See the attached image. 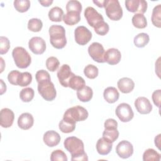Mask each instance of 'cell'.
Segmentation results:
<instances>
[{
  "instance_id": "cell-31",
  "label": "cell",
  "mask_w": 161,
  "mask_h": 161,
  "mask_svg": "<svg viewBox=\"0 0 161 161\" xmlns=\"http://www.w3.org/2000/svg\"><path fill=\"white\" fill-rule=\"evenodd\" d=\"M151 20L152 24L157 27H161V4H158L154 7L152 14Z\"/></svg>"
},
{
  "instance_id": "cell-44",
  "label": "cell",
  "mask_w": 161,
  "mask_h": 161,
  "mask_svg": "<svg viewBox=\"0 0 161 161\" xmlns=\"http://www.w3.org/2000/svg\"><path fill=\"white\" fill-rule=\"evenodd\" d=\"M160 95H161V90H156L152 94V100L155 106H157L158 108H160Z\"/></svg>"
},
{
  "instance_id": "cell-3",
  "label": "cell",
  "mask_w": 161,
  "mask_h": 161,
  "mask_svg": "<svg viewBox=\"0 0 161 161\" xmlns=\"http://www.w3.org/2000/svg\"><path fill=\"white\" fill-rule=\"evenodd\" d=\"M50 42L51 45L57 49H62L67 44L65 28L58 25H52L49 28Z\"/></svg>"
},
{
  "instance_id": "cell-13",
  "label": "cell",
  "mask_w": 161,
  "mask_h": 161,
  "mask_svg": "<svg viewBox=\"0 0 161 161\" xmlns=\"http://www.w3.org/2000/svg\"><path fill=\"white\" fill-rule=\"evenodd\" d=\"M57 77L60 84L64 87H69V82L70 78L75 75L72 72L70 67L67 64H63L57 72Z\"/></svg>"
},
{
  "instance_id": "cell-47",
  "label": "cell",
  "mask_w": 161,
  "mask_h": 161,
  "mask_svg": "<svg viewBox=\"0 0 161 161\" xmlns=\"http://www.w3.org/2000/svg\"><path fill=\"white\" fill-rule=\"evenodd\" d=\"M1 80V94H3L4 92H6V84L4 83L3 80L2 79L0 80Z\"/></svg>"
},
{
  "instance_id": "cell-45",
  "label": "cell",
  "mask_w": 161,
  "mask_h": 161,
  "mask_svg": "<svg viewBox=\"0 0 161 161\" xmlns=\"http://www.w3.org/2000/svg\"><path fill=\"white\" fill-rule=\"evenodd\" d=\"M38 2H39L43 6L48 7L50 4H52L53 1H52V0H45V1H39Z\"/></svg>"
},
{
  "instance_id": "cell-22",
  "label": "cell",
  "mask_w": 161,
  "mask_h": 161,
  "mask_svg": "<svg viewBox=\"0 0 161 161\" xmlns=\"http://www.w3.org/2000/svg\"><path fill=\"white\" fill-rule=\"evenodd\" d=\"M119 91L125 94L131 92L135 87V82L128 77H123L120 79L117 83Z\"/></svg>"
},
{
  "instance_id": "cell-24",
  "label": "cell",
  "mask_w": 161,
  "mask_h": 161,
  "mask_svg": "<svg viewBox=\"0 0 161 161\" xmlns=\"http://www.w3.org/2000/svg\"><path fill=\"white\" fill-rule=\"evenodd\" d=\"M93 96L92 89L87 86H85L81 89L77 91V98L82 102L89 101Z\"/></svg>"
},
{
  "instance_id": "cell-32",
  "label": "cell",
  "mask_w": 161,
  "mask_h": 161,
  "mask_svg": "<svg viewBox=\"0 0 161 161\" xmlns=\"http://www.w3.org/2000/svg\"><path fill=\"white\" fill-rule=\"evenodd\" d=\"M160 160V154L153 148L146 150L143 154V161H159Z\"/></svg>"
},
{
  "instance_id": "cell-18",
  "label": "cell",
  "mask_w": 161,
  "mask_h": 161,
  "mask_svg": "<svg viewBox=\"0 0 161 161\" xmlns=\"http://www.w3.org/2000/svg\"><path fill=\"white\" fill-rule=\"evenodd\" d=\"M121 58V52L117 48H109L105 52L104 61L109 65H116L118 64L120 62Z\"/></svg>"
},
{
  "instance_id": "cell-40",
  "label": "cell",
  "mask_w": 161,
  "mask_h": 161,
  "mask_svg": "<svg viewBox=\"0 0 161 161\" xmlns=\"http://www.w3.org/2000/svg\"><path fill=\"white\" fill-rule=\"evenodd\" d=\"M50 160L52 161H67L66 154L61 150H56L52 152L50 155Z\"/></svg>"
},
{
  "instance_id": "cell-15",
  "label": "cell",
  "mask_w": 161,
  "mask_h": 161,
  "mask_svg": "<svg viewBox=\"0 0 161 161\" xmlns=\"http://www.w3.org/2000/svg\"><path fill=\"white\" fill-rule=\"evenodd\" d=\"M116 152L122 158H128L133 153L132 144L127 140L121 141L116 147Z\"/></svg>"
},
{
  "instance_id": "cell-10",
  "label": "cell",
  "mask_w": 161,
  "mask_h": 161,
  "mask_svg": "<svg viewBox=\"0 0 161 161\" xmlns=\"http://www.w3.org/2000/svg\"><path fill=\"white\" fill-rule=\"evenodd\" d=\"M88 53L91 57L98 63H104L105 50L103 46L98 42H93L88 47Z\"/></svg>"
},
{
  "instance_id": "cell-21",
  "label": "cell",
  "mask_w": 161,
  "mask_h": 161,
  "mask_svg": "<svg viewBox=\"0 0 161 161\" xmlns=\"http://www.w3.org/2000/svg\"><path fill=\"white\" fill-rule=\"evenodd\" d=\"M113 143L102 137L96 143V150L98 153L101 155H108L112 150Z\"/></svg>"
},
{
  "instance_id": "cell-6",
  "label": "cell",
  "mask_w": 161,
  "mask_h": 161,
  "mask_svg": "<svg viewBox=\"0 0 161 161\" xmlns=\"http://www.w3.org/2000/svg\"><path fill=\"white\" fill-rule=\"evenodd\" d=\"M104 8L107 16L113 21H118L123 16V9L118 0H104Z\"/></svg>"
},
{
  "instance_id": "cell-11",
  "label": "cell",
  "mask_w": 161,
  "mask_h": 161,
  "mask_svg": "<svg viewBox=\"0 0 161 161\" xmlns=\"http://www.w3.org/2000/svg\"><path fill=\"white\" fill-rule=\"evenodd\" d=\"M75 40L80 45H86L92 38V33L84 26H77L74 31Z\"/></svg>"
},
{
  "instance_id": "cell-29",
  "label": "cell",
  "mask_w": 161,
  "mask_h": 161,
  "mask_svg": "<svg viewBox=\"0 0 161 161\" xmlns=\"http://www.w3.org/2000/svg\"><path fill=\"white\" fill-rule=\"evenodd\" d=\"M149 40L150 38L147 33H140L135 36L133 42L136 47L143 48L148 43Z\"/></svg>"
},
{
  "instance_id": "cell-4",
  "label": "cell",
  "mask_w": 161,
  "mask_h": 161,
  "mask_svg": "<svg viewBox=\"0 0 161 161\" xmlns=\"http://www.w3.org/2000/svg\"><path fill=\"white\" fill-rule=\"evenodd\" d=\"M38 91L40 96L47 101H53L57 95V91L51 79H47L38 82Z\"/></svg>"
},
{
  "instance_id": "cell-9",
  "label": "cell",
  "mask_w": 161,
  "mask_h": 161,
  "mask_svg": "<svg viewBox=\"0 0 161 161\" xmlns=\"http://www.w3.org/2000/svg\"><path fill=\"white\" fill-rule=\"evenodd\" d=\"M115 113L119 119L122 122H128L134 116L131 107L125 103L119 104L116 108Z\"/></svg>"
},
{
  "instance_id": "cell-8",
  "label": "cell",
  "mask_w": 161,
  "mask_h": 161,
  "mask_svg": "<svg viewBox=\"0 0 161 161\" xmlns=\"http://www.w3.org/2000/svg\"><path fill=\"white\" fill-rule=\"evenodd\" d=\"M104 126V130L103 133V137L111 143L114 142L119 136L117 121L114 119L109 118L105 121Z\"/></svg>"
},
{
  "instance_id": "cell-26",
  "label": "cell",
  "mask_w": 161,
  "mask_h": 161,
  "mask_svg": "<svg viewBox=\"0 0 161 161\" xmlns=\"http://www.w3.org/2000/svg\"><path fill=\"white\" fill-rule=\"evenodd\" d=\"M69 87L73 90L78 91L81 89L86 86V82L84 79L79 75H74L70 79L69 82Z\"/></svg>"
},
{
  "instance_id": "cell-1",
  "label": "cell",
  "mask_w": 161,
  "mask_h": 161,
  "mask_svg": "<svg viewBox=\"0 0 161 161\" xmlns=\"http://www.w3.org/2000/svg\"><path fill=\"white\" fill-rule=\"evenodd\" d=\"M84 16L87 23L94 29L97 35L104 36L108 33L109 30L108 24L104 21L102 14L94 8L91 6L86 8L84 11Z\"/></svg>"
},
{
  "instance_id": "cell-17",
  "label": "cell",
  "mask_w": 161,
  "mask_h": 161,
  "mask_svg": "<svg viewBox=\"0 0 161 161\" xmlns=\"http://www.w3.org/2000/svg\"><path fill=\"white\" fill-rule=\"evenodd\" d=\"M0 118L1 126L3 128H9L13 123L14 114L11 109L9 108H3L1 110Z\"/></svg>"
},
{
  "instance_id": "cell-12",
  "label": "cell",
  "mask_w": 161,
  "mask_h": 161,
  "mask_svg": "<svg viewBox=\"0 0 161 161\" xmlns=\"http://www.w3.org/2000/svg\"><path fill=\"white\" fill-rule=\"evenodd\" d=\"M125 4L126 9L131 13L143 14L147 9V2L144 0H127Z\"/></svg>"
},
{
  "instance_id": "cell-28",
  "label": "cell",
  "mask_w": 161,
  "mask_h": 161,
  "mask_svg": "<svg viewBox=\"0 0 161 161\" xmlns=\"http://www.w3.org/2000/svg\"><path fill=\"white\" fill-rule=\"evenodd\" d=\"M48 18L50 21L60 22L62 21L64 16V11L58 6L52 8L48 12Z\"/></svg>"
},
{
  "instance_id": "cell-41",
  "label": "cell",
  "mask_w": 161,
  "mask_h": 161,
  "mask_svg": "<svg viewBox=\"0 0 161 161\" xmlns=\"http://www.w3.org/2000/svg\"><path fill=\"white\" fill-rule=\"evenodd\" d=\"M10 48V42L8 38L1 36L0 37V53L3 55L6 53Z\"/></svg>"
},
{
  "instance_id": "cell-25",
  "label": "cell",
  "mask_w": 161,
  "mask_h": 161,
  "mask_svg": "<svg viewBox=\"0 0 161 161\" xmlns=\"http://www.w3.org/2000/svg\"><path fill=\"white\" fill-rule=\"evenodd\" d=\"M80 20V15L79 13L70 11L67 12L63 16V21L64 22L69 26L74 25L78 23Z\"/></svg>"
},
{
  "instance_id": "cell-16",
  "label": "cell",
  "mask_w": 161,
  "mask_h": 161,
  "mask_svg": "<svg viewBox=\"0 0 161 161\" xmlns=\"http://www.w3.org/2000/svg\"><path fill=\"white\" fill-rule=\"evenodd\" d=\"M135 106L137 111L142 114L150 113L152 110V105L145 97H138L135 101Z\"/></svg>"
},
{
  "instance_id": "cell-30",
  "label": "cell",
  "mask_w": 161,
  "mask_h": 161,
  "mask_svg": "<svg viewBox=\"0 0 161 161\" xmlns=\"http://www.w3.org/2000/svg\"><path fill=\"white\" fill-rule=\"evenodd\" d=\"M58 127L62 133H69L74 131L75 128V123L62 119L59 123Z\"/></svg>"
},
{
  "instance_id": "cell-2",
  "label": "cell",
  "mask_w": 161,
  "mask_h": 161,
  "mask_svg": "<svg viewBox=\"0 0 161 161\" xmlns=\"http://www.w3.org/2000/svg\"><path fill=\"white\" fill-rule=\"evenodd\" d=\"M65 148L71 154L72 161H87L88 157L84 152L83 142L75 136L67 137L64 142Z\"/></svg>"
},
{
  "instance_id": "cell-19",
  "label": "cell",
  "mask_w": 161,
  "mask_h": 161,
  "mask_svg": "<svg viewBox=\"0 0 161 161\" xmlns=\"http://www.w3.org/2000/svg\"><path fill=\"white\" fill-rule=\"evenodd\" d=\"M60 135L53 130H49L43 135V140L44 143L49 147H53L57 145L60 142Z\"/></svg>"
},
{
  "instance_id": "cell-14",
  "label": "cell",
  "mask_w": 161,
  "mask_h": 161,
  "mask_svg": "<svg viewBox=\"0 0 161 161\" xmlns=\"http://www.w3.org/2000/svg\"><path fill=\"white\" fill-rule=\"evenodd\" d=\"M28 47L33 53L40 55L45 52L46 50V43L42 38L34 36L29 40Z\"/></svg>"
},
{
  "instance_id": "cell-27",
  "label": "cell",
  "mask_w": 161,
  "mask_h": 161,
  "mask_svg": "<svg viewBox=\"0 0 161 161\" xmlns=\"http://www.w3.org/2000/svg\"><path fill=\"white\" fill-rule=\"evenodd\" d=\"M132 24L133 25L139 29L145 28L147 26V21L145 16L140 13H136L132 17Z\"/></svg>"
},
{
  "instance_id": "cell-39",
  "label": "cell",
  "mask_w": 161,
  "mask_h": 161,
  "mask_svg": "<svg viewBox=\"0 0 161 161\" xmlns=\"http://www.w3.org/2000/svg\"><path fill=\"white\" fill-rule=\"evenodd\" d=\"M60 65L59 60L55 57H50L46 60V67L50 72H55Z\"/></svg>"
},
{
  "instance_id": "cell-5",
  "label": "cell",
  "mask_w": 161,
  "mask_h": 161,
  "mask_svg": "<svg viewBox=\"0 0 161 161\" xmlns=\"http://www.w3.org/2000/svg\"><path fill=\"white\" fill-rule=\"evenodd\" d=\"M16 65L20 69H25L29 67L31 62V58L29 53L21 47H15L12 52Z\"/></svg>"
},
{
  "instance_id": "cell-7",
  "label": "cell",
  "mask_w": 161,
  "mask_h": 161,
  "mask_svg": "<svg viewBox=\"0 0 161 161\" xmlns=\"http://www.w3.org/2000/svg\"><path fill=\"white\" fill-rule=\"evenodd\" d=\"M88 112L84 107L80 106H75L69 108L64 114L63 119L76 123L77 121H82L88 117Z\"/></svg>"
},
{
  "instance_id": "cell-36",
  "label": "cell",
  "mask_w": 161,
  "mask_h": 161,
  "mask_svg": "<svg viewBox=\"0 0 161 161\" xmlns=\"http://www.w3.org/2000/svg\"><path fill=\"white\" fill-rule=\"evenodd\" d=\"M32 81V75L28 72L21 73L18 80V85L21 87L28 86Z\"/></svg>"
},
{
  "instance_id": "cell-46",
  "label": "cell",
  "mask_w": 161,
  "mask_h": 161,
  "mask_svg": "<svg viewBox=\"0 0 161 161\" xmlns=\"http://www.w3.org/2000/svg\"><path fill=\"white\" fill-rule=\"evenodd\" d=\"M160 134L158 135L155 138V145L157 147V148L160 150Z\"/></svg>"
},
{
  "instance_id": "cell-37",
  "label": "cell",
  "mask_w": 161,
  "mask_h": 161,
  "mask_svg": "<svg viewBox=\"0 0 161 161\" xmlns=\"http://www.w3.org/2000/svg\"><path fill=\"white\" fill-rule=\"evenodd\" d=\"M99 73V70L97 67L94 65L89 64L84 69V75L89 79H94L97 75Z\"/></svg>"
},
{
  "instance_id": "cell-42",
  "label": "cell",
  "mask_w": 161,
  "mask_h": 161,
  "mask_svg": "<svg viewBox=\"0 0 161 161\" xmlns=\"http://www.w3.org/2000/svg\"><path fill=\"white\" fill-rule=\"evenodd\" d=\"M21 72H20L18 70H14L11 71L8 75V79L10 84L13 85L17 86L18 85V80L19 78V76L20 75Z\"/></svg>"
},
{
  "instance_id": "cell-33",
  "label": "cell",
  "mask_w": 161,
  "mask_h": 161,
  "mask_svg": "<svg viewBox=\"0 0 161 161\" xmlns=\"http://www.w3.org/2000/svg\"><path fill=\"white\" fill-rule=\"evenodd\" d=\"M35 95L34 90L31 87H26L23 89L19 92V97L23 102L28 103L31 101Z\"/></svg>"
},
{
  "instance_id": "cell-34",
  "label": "cell",
  "mask_w": 161,
  "mask_h": 161,
  "mask_svg": "<svg viewBox=\"0 0 161 161\" xmlns=\"http://www.w3.org/2000/svg\"><path fill=\"white\" fill-rule=\"evenodd\" d=\"M14 7L17 11L25 13L30 8V1L29 0H15L14 1Z\"/></svg>"
},
{
  "instance_id": "cell-23",
  "label": "cell",
  "mask_w": 161,
  "mask_h": 161,
  "mask_svg": "<svg viewBox=\"0 0 161 161\" xmlns=\"http://www.w3.org/2000/svg\"><path fill=\"white\" fill-rule=\"evenodd\" d=\"M103 96L108 103H114L118 100L119 94L114 87H108L104 89Z\"/></svg>"
},
{
  "instance_id": "cell-20",
  "label": "cell",
  "mask_w": 161,
  "mask_h": 161,
  "mask_svg": "<svg viewBox=\"0 0 161 161\" xmlns=\"http://www.w3.org/2000/svg\"><path fill=\"white\" fill-rule=\"evenodd\" d=\"M34 123L33 116L28 113H22L18 119V126L24 130H26L32 127Z\"/></svg>"
},
{
  "instance_id": "cell-38",
  "label": "cell",
  "mask_w": 161,
  "mask_h": 161,
  "mask_svg": "<svg viewBox=\"0 0 161 161\" xmlns=\"http://www.w3.org/2000/svg\"><path fill=\"white\" fill-rule=\"evenodd\" d=\"M67 12L74 11L80 13L82 11V5L81 3L76 0H70L69 1L66 5Z\"/></svg>"
},
{
  "instance_id": "cell-43",
  "label": "cell",
  "mask_w": 161,
  "mask_h": 161,
  "mask_svg": "<svg viewBox=\"0 0 161 161\" xmlns=\"http://www.w3.org/2000/svg\"><path fill=\"white\" fill-rule=\"evenodd\" d=\"M35 79L38 82L42 80H44V79H51V78H50V75L49 73L47 71H46L45 70H40L36 72V73L35 74Z\"/></svg>"
},
{
  "instance_id": "cell-35",
  "label": "cell",
  "mask_w": 161,
  "mask_h": 161,
  "mask_svg": "<svg viewBox=\"0 0 161 161\" xmlns=\"http://www.w3.org/2000/svg\"><path fill=\"white\" fill-rule=\"evenodd\" d=\"M43 27L42 21L38 18H31L28 21V28L33 32L40 31Z\"/></svg>"
},
{
  "instance_id": "cell-48",
  "label": "cell",
  "mask_w": 161,
  "mask_h": 161,
  "mask_svg": "<svg viewBox=\"0 0 161 161\" xmlns=\"http://www.w3.org/2000/svg\"><path fill=\"white\" fill-rule=\"evenodd\" d=\"M104 1H93V3L96 4L99 8L104 7Z\"/></svg>"
}]
</instances>
